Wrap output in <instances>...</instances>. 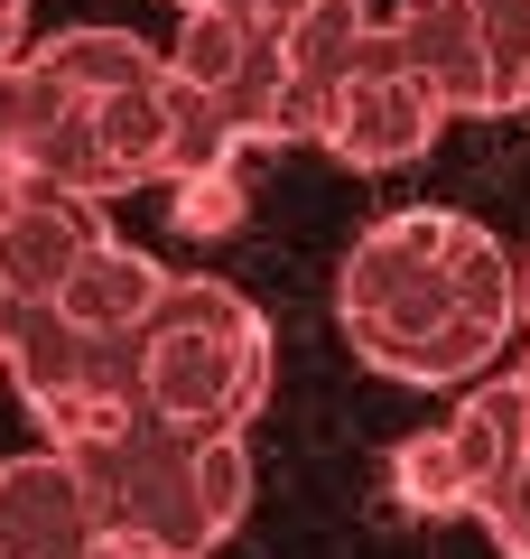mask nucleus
<instances>
[{"label":"nucleus","mask_w":530,"mask_h":559,"mask_svg":"<svg viewBox=\"0 0 530 559\" xmlns=\"http://www.w3.org/2000/svg\"><path fill=\"white\" fill-rule=\"evenodd\" d=\"M474 522L493 532V550H503V559H530V448L511 457V476L474 503Z\"/></svg>","instance_id":"2eb2a0df"},{"label":"nucleus","mask_w":530,"mask_h":559,"mask_svg":"<svg viewBox=\"0 0 530 559\" xmlns=\"http://www.w3.org/2000/svg\"><path fill=\"white\" fill-rule=\"evenodd\" d=\"M242 215H252L242 159H215V168H196V178H177V187H168V224H177L186 242H224Z\"/></svg>","instance_id":"ddd939ff"},{"label":"nucleus","mask_w":530,"mask_h":559,"mask_svg":"<svg viewBox=\"0 0 530 559\" xmlns=\"http://www.w3.org/2000/svg\"><path fill=\"white\" fill-rule=\"evenodd\" d=\"M38 94H47V75H38L28 57L0 66V178H20V168H28V121H38Z\"/></svg>","instance_id":"4468645a"},{"label":"nucleus","mask_w":530,"mask_h":559,"mask_svg":"<svg viewBox=\"0 0 530 559\" xmlns=\"http://www.w3.org/2000/svg\"><path fill=\"white\" fill-rule=\"evenodd\" d=\"M177 10H186V0H177Z\"/></svg>","instance_id":"412c9836"},{"label":"nucleus","mask_w":530,"mask_h":559,"mask_svg":"<svg viewBox=\"0 0 530 559\" xmlns=\"http://www.w3.org/2000/svg\"><path fill=\"white\" fill-rule=\"evenodd\" d=\"M521 326H530V261H521Z\"/></svg>","instance_id":"6ab92c4d"},{"label":"nucleus","mask_w":530,"mask_h":559,"mask_svg":"<svg viewBox=\"0 0 530 559\" xmlns=\"http://www.w3.org/2000/svg\"><path fill=\"white\" fill-rule=\"evenodd\" d=\"M392 38H400V57L437 84L447 112H484V38H474V0H400Z\"/></svg>","instance_id":"6e6552de"},{"label":"nucleus","mask_w":530,"mask_h":559,"mask_svg":"<svg viewBox=\"0 0 530 559\" xmlns=\"http://www.w3.org/2000/svg\"><path fill=\"white\" fill-rule=\"evenodd\" d=\"M521 392H530V355H521Z\"/></svg>","instance_id":"aec40b11"},{"label":"nucleus","mask_w":530,"mask_h":559,"mask_svg":"<svg viewBox=\"0 0 530 559\" xmlns=\"http://www.w3.org/2000/svg\"><path fill=\"white\" fill-rule=\"evenodd\" d=\"M84 559H177V550H158L149 532H121V522H94V540H84Z\"/></svg>","instance_id":"dca6fc26"},{"label":"nucleus","mask_w":530,"mask_h":559,"mask_svg":"<svg viewBox=\"0 0 530 559\" xmlns=\"http://www.w3.org/2000/svg\"><path fill=\"white\" fill-rule=\"evenodd\" d=\"M158 289H168V261H149L140 242H84L75 271L57 280V308L84 326V336H131L140 318L158 308Z\"/></svg>","instance_id":"0eeeda50"},{"label":"nucleus","mask_w":530,"mask_h":559,"mask_svg":"<svg viewBox=\"0 0 530 559\" xmlns=\"http://www.w3.org/2000/svg\"><path fill=\"white\" fill-rule=\"evenodd\" d=\"M84 242H103V205L20 168V178L0 187V308L57 299V280L75 271Z\"/></svg>","instance_id":"20e7f679"},{"label":"nucleus","mask_w":530,"mask_h":559,"mask_svg":"<svg viewBox=\"0 0 530 559\" xmlns=\"http://www.w3.org/2000/svg\"><path fill=\"white\" fill-rule=\"evenodd\" d=\"M28 66H38L47 84H65V94H121V84L168 75V57H158L149 38H131V28H65V38H38Z\"/></svg>","instance_id":"9d476101"},{"label":"nucleus","mask_w":530,"mask_h":559,"mask_svg":"<svg viewBox=\"0 0 530 559\" xmlns=\"http://www.w3.org/2000/svg\"><path fill=\"white\" fill-rule=\"evenodd\" d=\"M447 121L456 112L437 103V84L400 57L392 20H373V28H363V47H353V66H345V84H335L326 131H316V140H326V159L363 168V178H392V168L429 159V140L447 131Z\"/></svg>","instance_id":"7ed1b4c3"},{"label":"nucleus","mask_w":530,"mask_h":559,"mask_svg":"<svg viewBox=\"0 0 530 559\" xmlns=\"http://www.w3.org/2000/svg\"><path fill=\"white\" fill-rule=\"evenodd\" d=\"M0 187H10V178H0Z\"/></svg>","instance_id":"4be33fe9"},{"label":"nucleus","mask_w":530,"mask_h":559,"mask_svg":"<svg viewBox=\"0 0 530 559\" xmlns=\"http://www.w3.org/2000/svg\"><path fill=\"white\" fill-rule=\"evenodd\" d=\"M437 429H447L456 466H466L474 503H484L493 485L511 476V457L530 448V392H521V373H474V382H466V401H456Z\"/></svg>","instance_id":"1a4fd4ad"},{"label":"nucleus","mask_w":530,"mask_h":559,"mask_svg":"<svg viewBox=\"0 0 530 559\" xmlns=\"http://www.w3.org/2000/svg\"><path fill=\"white\" fill-rule=\"evenodd\" d=\"M363 28H373L363 0H298L289 20H279V66H289V75H279V140L326 131V103H335V84H345Z\"/></svg>","instance_id":"39448f33"},{"label":"nucleus","mask_w":530,"mask_h":559,"mask_svg":"<svg viewBox=\"0 0 530 559\" xmlns=\"http://www.w3.org/2000/svg\"><path fill=\"white\" fill-rule=\"evenodd\" d=\"M392 503H400V513H419V522L474 513V485H466V466H456L447 429H410V439L392 448Z\"/></svg>","instance_id":"9b49d317"},{"label":"nucleus","mask_w":530,"mask_h":559,"mask_svg":"<svg viewBox=\"0 0 530 559\" xmlns=\"http://www.w3.org/2000/svg\"><path fill=\"white\" fill-rule=\"evenodd\" d=\"M335 326L373 373L456 392L521 326V261L456 205H400L353 234L335 271Z\"/></svg>","instance_id":"f257e3e1"},{"label":"nucleus","mask_w":530,"mask_h":559,"mask_svg":"<svg viewBox=\"0 0 530 559\" xmlns=\"http://www.w3.org/2000/svg\"><path fill=\"white\" fill-rule=\"evenodd\" d=\"M28 57V0H0V66Z\"/></svg>","instance_id":"f3484780"},{"label":"nucleus","mask_w":530,"mask_h":559,"mask_svg":"<svg viewBox=\"0 0 530 559\" xmlns=\"http://www.w3.org/2000/svg\"><path fill=\"white\" fill-rule=\"evenodd\" d=\"M484 38V112H530V0H474Z\"/></svg>","instance_id":"f8f14e48"},{"label":"nucleus","mask_w":530,"mask_h":559,"mask_svg":"<svg viewBox=\"0 0 530 559\" xmlns=\"http://www.w3.org/2000/svg\"><path fill=\"white\" fill-rule=\"evenodd\" d=\"M215 10H233V20H261V28H279L298 10V0H215Z\"/></svg>","instance_id":"a211bd4d"},{"label":"nucleus","mask_w":530,"mask_h":559,"mask_svg":"<svg viewBox=\"0 0 530 559\" xmlns=\"http://www.w3.org/2000/svg\"><path fill=\"white\" fill-rule=\"evenodd\" d=\"M94 503L57 448L38 457H0V559H84Z\"/></svg>","instance_id":"423d86ee"},{"label":"nucleus","mask_w":530,"mask_h":559,"mask_svg":"<svg viewBox=\"0 0 530 559\" xmlns=\"http://www.w3.org/2000/svg\"><path fill=\"white\" fill-rule=\"evenodd\" d=\"M140 401L168 429H252L270 401V318L215 271H168L140 318Z\"/></svg>","instance_id":"f03ea898"}]
</instances>
